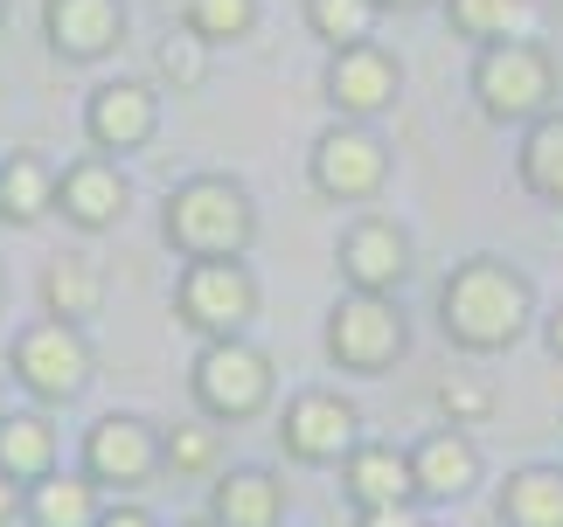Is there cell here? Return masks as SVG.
<instances>
[{
  "label": "cell",
  "mask_w": 563,
  "mask_h": 527,
  "mask_svg": "<svg viewBox=\"0 0 563 527\" xmlns=\"http://www.w3.org/2000/svg\"><path fill=\"white\" fill-rule=\"evenodd\" d=\"M536 326V284L508 257H466L439 284V334L460 355H501Z\"/></svg>",
  "instance_id": "obj_1"
},
{
  "label": "cell",
  "mask_w": 563,
  "mask_h": 527,
  "mask_svg": "<svg viewBox=\"0 0 563 527\" xmlns=\"http://www.w3.org/2000/svg\"><path fill=\"white\" fill-rule=\"evenodd\" d=\"M167 250L202 264V257H244L257 244V202L236 173H188L161 202Z\"/></svg>",
  "instance_id": "obj_2"
},
{
  "label": "cell",
  "mask_w": 563,
  "mask_h": 527,
  "mask_svg": "<svg viewBox=\"0 0 563 527\" xmlns=\"http://www.w3.org/2000/svg\"><path fill=\"white\" fill-rule=\"evenodd\" d=\"M473 104L494 125H536L556 112V56L543 42L515 35V42H487L473 56Z\"/></svg>",
  "instance_id": "obj_3"
},
{
  "label": "cell",
  "mask_w": 563,
  "mask_h": 527,
  "mask_svg": "<svg viewBox=\"0 0 563 527\" xmlns=\"http://www.w3.org/2000/svg\"><path fill=\"white\" fill-rule=\"evenodd\" d=\"M188 395L209 424H251V416L272 410L278 375H272V355L244 334L230 340H202V355L188 368Z\"/></svg>",
  "instance_id": "obj_4"
},
{
  "label": "cell",
  "mask_w": 563,
  "mask_h": 527,
  "mask_svg": "<svg viewBox=\"0 0 563 527\" xmlns=\"http://www.w3.org/2000/svg\"><path fill=\"white\" fill-rule=\"evenodd\" d=\"M410 355V319L389 292H341L328 313V361L341 375H389Z\"/></svg>",
  "instance_id": "obj_5"
},
{
  "label": "cell",
  "mask_w": 563,
  "mask_h": 527,
  "mask_svg": "<svg viewBox=\"0 0 563 527\" xmlns=\"http://www.w3.org/2000/svg\"><path fill=\"white\" fill-rule=\"evenodd\" d=\"M91 368H98L91 340H84V326H70V319H35L8 340V375L29 389L42 410L77 403V395L91 389Z\"/></svg>",
  "instance_id": "obj_6"
},
{
  "label": "cell",
  "mask_w": 563,
  "mask_h": 527,
  "mask_svg": "<svg viewBox=\"0 0 563 527\" xmlns=\"http://www.w3.org/2000/svg\"><path fill=\"white\" fill-rule=\"evenodd\" d=\"M175 319L202 340H230L257 319V278L244 257H202L175 278Z\"/></svg>",
  "instance_id": "obj_7"
},
{
  "label": "cell",
  "mask_w": 563,
  "mask_h": 527,
  "mask_svg": "<svg viewBox=\"0 0 563 527\" xmlns=\"http://www.w3.org/2000/svg\"><path fill=\"white\" fill-rule=\"evenodd\" d=\"M91 486L104 493H140L167 472V445H161V424H146L133 410H112L84 430V466H77Z\"/></svg>",
  "instance_id": "obj_8"
},
{
  "label": "cell",
  "mask_w": 563,
  "mask_h": 527,
  "mask_svg": "<svg viewBox=\"0 0 563 527\" xmlns=\"http://www.w3.org/2000/svg\"><path fill=\"white\" fill-rule=\"evenodd\" d=\"M307 181L320 202H376V194L389 188V146L376 139L369 125H355V119H334L328 132L313 139L307 153Z\"/></svg>",
  "instance_id": "obj_9"
},
{
  "label": "cell",
  "mask_w": 563,
  "mask_h": 527,
  "mask_svg": "<svg viewBox=\"0 0 563 527\" xmlns=\"http://www.w3.org/2000/svg\"><path fill=\"white\" fill-rule=\"evenodd\" d=\"M362 445V410L341 389H299L278 410V451L292 466H341Z\"/></svg>",
  "instance_id": "obj_10"
},
{
  "label": "cell",
  "mask_w": 563,
  "mask_h": 527,
  "mask_svg": "<svg viewBox=\"0 0 563 527\" xmlns=\"http://www.w3.org/2000/svg\"><path fill=\"white\" fill-rule=\"evenodd\" d=\"M397 98H404V63H397V49H383V42H355V49H334L328 56V104H334V119L369 125Z\"/></svg>",
  "instance_id": "obj_11"
},
{
  "label": "cell",
  "mask_w": 563,
  "mask_h": 527,
  "mask_svg": "<svg viewBox=\"0 0 563 527\" xmlns=\"http://www.w3.org/2000/svg\"><path fill=\"white\" fill-rule=\"evenodd\" d=\"M334 264H341V278H349V292H389L397 299V284L410 278V229L397 215H355L334 244Z\"/></svg>",
  "instance_id": "obj_12"
},
{
  "label": "cell",
  "mask_w": 563,
  "mask_h": 527,
  "mask_svg": "<svg viewBox=\"0 0 563 527\" xmlns=\"http://www.w3.org/2000/svg\"><path fill=\"white\" fill-rule=\"evenodd\" d=\"M161 132V98H154V83H140V77H112V83H98L91 98H84V139H91V153H140L146 139Z\"/></svg>",
  "instance_id": "obj_13"
},
{
  "label": "cell",
  "mask_w": 563,
  "mask_h": 527,
  "mask_svg": "<svg viewBox=\"0 0 563 527\" xmlns=\"http://www.w3.org/2000/svg\"><path fill=\"white\" fill-rule=\"evenodd\" d=\"M125 202H133V181L119 173V160H104V153H84L56 173V215L84 236L98 229H119L125 223Z\"/></svg>",
  "instance_id": "obj_14"
},
{
  "label": "cell",
  "mask_w": 563,
  "mask_h": 527,
  "mask_svg": "<svg viewBox=\"0 0 563 527\" xmlns=\"http://www.w3.org/2000/svg\"><path fill=\"white\" fill-rule=\"evenodd\" d=\"M42 42L63 63H98L125 42V0H42Z\"/></svg>",
  "instance_id": "obj_15"
},
{
  "label": "cell",
  "mask_w": 563,
  "mask_h": 527,
  "mask_svg": "<svg viewBox=\"0 0 563 527\" xmlns=\"http://www.w3.org/2000/svg\"><path fill=\"white\" fill-rule=\"evenodd\" d=\"M410 479H418V500L452 507V500H466L473 486H481V445H473L460 424L424 430L418 445H410Z\"/></svg>",
  "instance_id": "obj_16"
},
{
  "label": "cell",
  "mask_w": 563,
  "mask_h": 527,
  "mask_svg": "<svg viewBox=\"0 0 563 527\" xmlns=\"http://www.w3.org/2000/svg\"><path fill=\"white\" fill-rule=\"evenodd\" d=\"M209 520L216 527H286V479L272 466H230L209 486Z\"/></svg>",
  "instance_id": "obj_17"
},
{
  "label": "cell",
  "mask_w": 563,
  "mask_h": 527,
  "mask_svg": "<svg viewBox=\"0 0 563 527\" xmlns=\"http://www.w3.org/2000/svg\"><path fill=\"white\" fill-rule=\"evenodd\" d=\"M341 486H349V500H355V514L362 507H404V500H418V479H410V451H397V445H362L341 458Z\"/></svg>",
  "instance_id": "obj_18"
},
{
  "label": "cell",
  "mask_w": 563,
  "mask_h": 527,
  "mask_svg": "<svg viewBox=\"0 0 563 527\" xmlns=\"http://www.w3.org/2000/svg\"><path fill=\"white\" fill-rule=\"evenodd\" d=\"M29 527H98L104 520V486H91L84 472H49L29 486V507H21Z\"/></svg>",
  "instance_id": "obj_19"
},
{
  "label": "cell",
  "mask_w": 563,
  "mask_h": 527,
  "mask_svg": "<svg viewBox=\"0 0 563 527\" xmlns=\"http://www.w3.org/2000/svg\"><path fill=\"white\" fill-rule=\"evenodd\" d=\"M0 472L35 486V479L56 472V424L49 410H8L0 416Z\"/></svg>",
  "instance_id": "obj_20"
},
{
  "label": "cell",
  "mask_w": 563,
  "mask_h": 527,
  "mask_svg": "<svg viewBox=\"0 0 563 527\" xmlns=\"http://www.w3.org/2000/svg\"><path fill=\"white\" fill-rule=\"evenodd\" d=\"M494 507L501 527H563V466H515Z\"/></svg>",
  "instance_id": "obj_21"
},
{
  "label": "cell",
  "mask_w": 563,
  "mask_h": 527,
  "mask_svg": "<svg viewBox=\"0 0 563 527\" xmlns=\"http://www.w3.org/2000/svg\"><path fill=\"white\" fill-rule=\"evenodd\" d=\"M0 215L14 229H35L42 215H56V167L42 153H8V167H0Z\"/></svg>",
  "instance_id": "obj_22"
},
{
  "label": "cell",
  "mask_w": 563,
  "mask_h": 527,
  "mask_svg": "<svg viewBox=\"0 0 563 527\" xmlns=\"http://www.w3.org/2000/svg\"><path fill=\"white\" fill-rule=\"evenodd\" d=\"M515 181H522L543 209L563 215V112L522 125V153H515Z\"/></svg>",
  "instance_id": "obj_23"
},
{
  "label": "cell",
  "mask_w": 563,
  "mask_h": 527,
  "mask_svg": "<svg viewBox=\"0 0 563 527\" xmlns=\"http://www.w3.org/2000/svg\"><path fill=\"white\" fill-rule=\"evenodd\" d=\"M98 305H104V271L91 257H56L49 271H42V313L49 319H98Z\"/></svg>",
  "instance_id": "obj_24"
},
{
  "label": "cell",
  "mask_w": 563,
  "mask_h": 527,
  "mask_svg": "<svg viewBox=\"0 0 563 527\" xmlns=\"http://www.w3.org/2000/svg\"><path fill=\"white\" fill-rule=\"evenodd\" d=\"M529 14H536V0H445V21H452V35H466V42H515V35H529Z\"/></svg>",
  "instance_id": "obj_25"
},
{
  "label": "cell",
  "mask_w": 563,
  "mask_h": 527,
  "mask_svg": "<svg viewBox=\"0 0 563 527\" xmlns=\"http://www.w3.org/2000/svg\"><path fill=\"white\" fill-rule=\"evenodd\" d=\"M383 0H307V29L328 42V49H355V42H376Z\"/></svg>",
  "instance_id": "obj_26"
},
{
  "label": "cell",
  "mask_w": 563,
  "mask_h": 527,
  "mask_svg": "<svg viewBox=\"0 0 563 527\" xmlns=\"http://www.w3.org/2000/svg\"><path fill=\"white\" fill-rule=\"evenodd\" d=\"M181 29L202 35L209 49H223V42H244L257 29V0H181Z\"/></svg>",
  "instance_id": "obj_27"
},
{
  "label": "cell",
  "mask_w": 563,
  "mask_h": 527,
  "mask_svg": "<svg viewBox=\"0 0 563 527\" xmlns=\"http://www.w3.org/2000/svg\"><path fill=\"white\" fill-rule=\"evenodd\" d=\"M154 70H161V83H175V98L195 91V83L209 77V42H202V35H188V29H181V35H167V42H161V56H154Z\"/></svg>",
  "instance_id": "obj_28"
},
{
  "label": "cell",
  "mask_w": 563,
  "mask_h": 527,
  "mask_svg": "<svg viewBox=\"0 0 563 527\" xmlns=\"http://www.w3.org/2000/svg\"><path fill=\"white\" fill-rule=\"evenodd\" d=\"M161 445H167V472H181V479H195V472H216V430H209V416L202 424H175V430H161Z\"/></svg>",
  "instance_id": "obj_29"
},
{
  "label": "cell",
  "mask_w": 563,
  "mask_h": 527,
  "mask_svg": "<svg viewBox=\"0 0 563 527\" xmlns=\"http://www.w3.org/2000/svg\"><path fill=\"white\" fill-rule=\"evenodd\" d=\"M439 410H445V424L473 430V424H481V416L494 410V389H487V382H473V375H445V382H439Z\"/></svg>",
  "instance_id": "obj_30"
},
{
  "label": "cell",
  "mask_w": 563,
  "mask_h": 527,
  "mask_svg": "<svg viewBox=\"0 0 563 527\" xmlns=\"http://www.w3.org/2000/svg\"><path fill=\"white\" fill-rule=\"evenodd\" d=\"M355 527H431V520L418 514V500H404V507H362Z\"/></svg>",
  "instance_id": "obj_31"
},
{
  "label": "cell",
  "mask_w": 563,
  "mask_h": 527,
  "mask_svg": "<svg viewBox=\"0 0 563 527\" xmlns=\"http://www.w3.org/2000/svg\"><path fill=\"white\" fill-rule=\"evenodd\" d=\"M21 507H29V486L0 472V527H14V520H21Z\"/></svg>",
  "instance_id": "obj_32"
},
{
  "label": "cell",
  "mask_w": 563,
  "mask_h": 527,
  "mask_svg": "<svg viewBox=\"0 0 563 527\" xmlns=\"http://www.w3.org/2000/svg\"><path fill=\"white\" fill-rule=\"evenodd\" d=\"M98 527H161L154 514H146V507H133V500H119V507H104V520Z\"/></svg>",
  "instance_id": "obj_33"
},
{
  "label": "cell",
  "mask_w": 563,
  "mask_h": 527,
  "mask_svg": "<svg viewBox=\"0 0 563 527\" xmlns=\"http://www.w3.org/2000/svg\"><path fill=\"white\" fill-rule=\"evenodd\" d=\"M543 347H550V355H556V361H563V305H556V313H550V319H543Z\"/></svg>",
  "instance_id": "obj_34"
},
{
  "label": "cell",
  "mask_w": 563,
  "mask_h": 527,
  "mask_svg": "<svg viewBox=\"0 0 563 527\" xmlns=\"http://www.w3.org/2000/svg\"><path fill=\"white\" fill-rule=\"evenodd\" d=\"M383 8H404L410 14V8H431V0H383Z\"/></svg>",
  "instance_id": "obj_35"
},
{
  "label": "cell",
  "mask_w": 563,
  "mask_h": 527,
  "mask_svg": "<svg viewBox=\"0 0 563 527\" xmlns=\"http://www.w3.org/2000/svg\"><path fill=\"white\" fill-rule=\"evenodd\" d=\"M188 527H216V520H209V514H202V520H188Z\"/></svg>",
  "instance_id": "obj_36"
},
{
  "label": "cell",
  "mask_w": 563,
  "mask_h": 527,
  "mask_svg": "<svg viewBox=\"0 0 563 527\" xmlns=\"http://www.w3.org/2000/svg\"><path fill=\"white\" fill-rule=\"evenodd\" d=\"M0 29H8V0H0Z\"/></svg>",
  "instance_id": "obj_37"
},
{
  "label": "cell",
  "mask_w": 563,
  "mask_h": 527,
  "mask_svg": "<svg viewBox=\"0 0 563 527\" xmlns=\"http://www.w3.org/2000/svg\"><path fill=\"white\" fill-rule=\"evenodd\" d=\"M0 299H8V271H0Z\"/></svg>",
  "instance_id": "obj_38"
},
{
  "label": "cell",
  "mask_w": 563,
  "mask_h": 527,
  "mask_svg": "<svg viewBox=\"0 0 563 527\" xmlns=\"http://www.w3.org/2000/svg\"><path fill=\"white\" fill-rule=\"evenodd\" d=\"M0 416H8V395H0Z\"/></svg>",
  "instance_id": "obj_39"
},
{
  "label": "cell",
  "mask_w": 563,
  "mask_h": 527,
  "mask_svg": "<svg viewBox=\"0 0 563 527\" xmlns=\"http://www.w3.org/2000/svg\"><path fill=\"white\" fill-rule=\"evenodd\" d=\"M0 223H8V215H0Z\"/></svg>",
  "instance_id": "obj_40"
}]
</instances>
